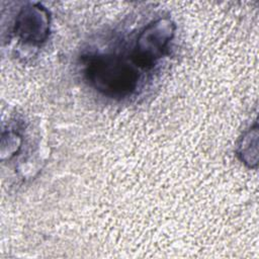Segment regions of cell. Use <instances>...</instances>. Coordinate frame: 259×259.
<instances>
[{
    "label": "cell",
    "instance_id": "6da1fadb",
    "mask_svg": "<svg viewBox=\"0 0 259 259\" xmlns=\"http://www.w3.org/2000/svg\"><path fill=\"white\" fill-rule=\"evenodd\" d=\"M83 75L89 86L113 99L133 96L142 79L141 68L128 59L115 54H95L82 57Z\"/></svg>",
    "mask_w": 259,
    "mask_h": 259
},
{
    "label": "cell",
    "instance_id": "7a4b0ae2",
    "mask_svg": "<svg viewBox=\"0 0 259 259\" xmlns=\"http://www.w3.org/2000/svg\"><path fill=\"white\" fill-rule=\"evenodd\" d=\"M175 32L170 18H159L140 31L130 57L142 70H149L164 57Z\"/></svg>",
    "mask_w": 259,
    "mask_h": 259
},
{
    "label": "cell",
    "instance_id": "3957f363",
    "mask_svg": "<svg viewBox=\"0 0 259 259\" xmlns=\"http://www.w3.org/2000/svg\"><path fill=\"white\" fill-rule=\"evenodd\" d=\"M49 12L39 5H28L22 8L15 20L14 33L24 44L40 45L49 35Z\"/></svg>",
    "mask_w": 259,
    "mask_h": 259
},
{
    "label": "cell",
    "instance_id": "277c9868",
    "mask_svg": "<svg viewBox=\"0 0 259 259\" xmlns=\"http://www.w3.org/2000/svg\"><path fill=\"white\" fill-rule=\"evenodd\" d=\"M256 131V127L253 131H249L242 139V143L239 146V156L241 157V160L251 167L252 163H257V161L252 157V155H254V157L257 158V151L252 150V148L257 149V133L253 137V134Z\"/></svg>",
    "mask_w": 259,
    "mask_h": 259
}]
</instances>
